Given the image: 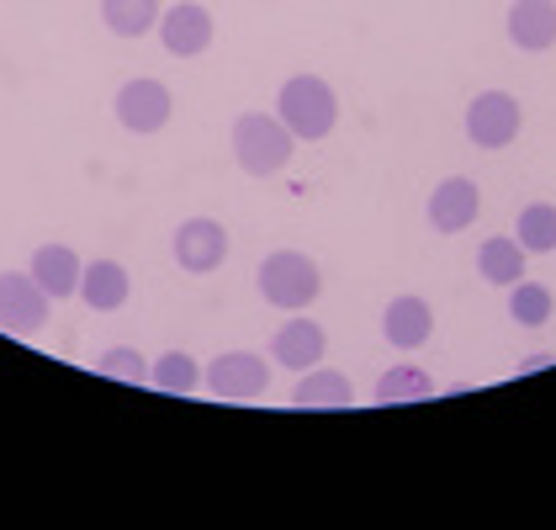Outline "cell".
Returning <instances> with one entry per match:
<instances>
[{
	"label": "cell",
	"instance_id": "7a4b0ae2",
	"mask_svg": "<svg viewBox=\"0 0 556 530\" xmlns=\"http://www.w3.org/2000/svg\"><path fill=\"white\" fill-rule=\"evenodd\" d=\"M292 149L298 138L276 112H244L233 123V160L244 176H281L292 165Z\"/></svg>",
	"mask_w": 556,
	"mask_h": 530
},
{
	"label": "cell",
	"instance_id": "8992f818",
	"mask_svg": "<svg viewBox=\"0 0 556 530\" xmlns=\"http://www.w3.org/2000/svg\"><path fill=\"white\" fill-rule=\"evenodd\" d=\"M48 308H53V298L33 281V270H0V329L5 335L48 329Z\"/></svg>",
	"mask_w": 556,
	"mask_h": 530
},
{
	"label": "cell",
	"instance_id": "ffe728a7",
	"mask_svg": "<svg viewBox=\"0 0 556 530\" xmlns=\"http://www.w3.org/2000/svg\"><path fill=\"white\" fill-rule=\"evenodd\" d=\"M556 308V298H552V287L546 281H514V292H509V318L519 324V329H541L546 318H552Z\"/></svg>",
	"mask_w": 556,
	"mask_h": 530
},
{
	"label": "cell",
	"instance_id": "d6986e66",
	"mask_svg": "<svg viewBox=\"0 0 556 530\" xmlns=\"http://www.w3.org/2000/svg\"><path fill=\"white\" fill-rule=\"evenodd\" d=\"M377 403H425V398H434V382H429V371H419V366H392V371H382L377 377Z\"/></svg>",
	"mask_w": 556,
	"mask_h": 530
},
{
	"label": "cell",
	"instance_id": "7402d4cb",
	"mask_svg": "<svg viewBox=\"0 0 556 530\" xmlns=\"http://www.w3.org/2000/svg\"><path fill=\"white\" fill-rule=\"evenodd\" d=\"M197 377H202V366H197V355L186 351H165L154 366H149V382L160 388V393H197Z\"/></svg>",
	"mask_w": 556,
	"mask_h": 530
},
{
	"label": "cell",
	"instance_id": "52a82bcc",
	"mask_svg": "<svg viewBox=\"0 0 556 530\" xmlns=\"http://www.w3.org/2000/svg\"><path fill=\"white\" fill-rule=\"evenodd\" d=\"M112 112H117V123H123L128 132H160L175 117V101L160 80L138 75V80H123V86H117Z\"/></svg>",
	"mask_w": 556,
	"mask_h": 530
},
{
	"label": "cell",
	"instance_id": "9a60e30c",
	"mask_svg": "<svg viewBox=\"0 0 556 530\" xmlns=\"http://www.w3.org/2000/svg\"><path fill=\"white\" fill-rule=\"evenodd\" d=\"M27 270H33V281L43 287L48 298H70V292H80V270L86 265H80V255L70 244H38Z\"/></svg>",
	"mask_w": 556,
	"mask_h": 530
},
{
	"label": "cell",
	"instance_id": "3957f363",
	"mask_svg": "<svg viewBox=\"0 0 556 530\" xmlns=\"http://www.w3.org/2000/svg\"><path fill=\"white\" fill-rule=\"evenodd\" d=\"M255 287H260V298H265L270 308L302 313L318 292H324V270H318L313 255H302V250H276V255L260 261Z\"/></svg>",
	"mask_w": 556,
	"mask_h": 530
},
{
	"label": "cell",
	"instance_id": "277c9868",
	"mask_svg": "<svg viewBox=\"0 0 556 530\" xmlns=\"http://www.w3.org/2000/svg\"><path fill=\"white\" fill-rule=\"evenodd\" d=\"M202 382H207V393L223 398V403H255V398H265V388H270V366H265V355H255V351H223L217 361L202 366Z\"/></svg>",
	"mask_w": 556,
	"mask_h": 530
},
{
	"label": "cell",
	"instance_id": "cb8c5ba5",
	"mask_svg": "<svg viewBox=\"0 0 556 530\" xmlns=\"http://www.w3.org/2000/svg\"><path fill=\"white\" fill-rule=\"evenodd\" d=\"M546 366H556V351L525 355V361H519V377H535V371H546Z\"/></svg>",
	"mask_w": 556,
	"mask_h": 530
},
{
	"label": "cell",
	"instance_id": "2e32d148",
	"mask_svg": "<svg viewBox=\"0 0 556 530\" xmlns=\"http://www.w3.org/2000/svg\"><path fill=\"white\" fill-rule=\"evenodd\" d=\"M525 261H530V250L519 244V239H488V244H477V276L488 281V287H514L519 276H525Z\"/></svg>",
	"mask_w": 556,
	"mask_h": 530
},
{
	"label": "cell",
	"instance_id": "8fae6325",
	"mask_svg": "<svg viewBox=\"0 0 556 530\" xmlns=\"http://www.w3.org/2000/svg\"><path fill=\"white\" fill-rule=\"evenodd\" d=\"M324 345H329L324 324H313V318H292V324H281V329L270 335V361H276V366H287V371H313V366L324 361Z\"/></svg>",
	"mask_w": 556,
	"mask_h": 530
},
{
	"label": "cell",
	"instance_id": "9c48e42d",
	"mask_svg": "<svg viewBox=\"0 0 556 530\" xmlns=\"http://www.w3.org/2000/svg\"><path fill=\"white\" fill-rule=\"evenodd\" d=\"M160 43L175 59H197L213 48V11L197 0H180L170 11H160Z\"/></svg>",
	"mask_w": 556,
	"mask_h": 530
},
{
	"label": "cell",
	"instance_id": "44dd1931",
	"mask_svg": "<svg viewBox=\"0 0 556 530\" xmlns=\"http://www.w3.org/2000/svg\"><path fill=\"white\" fill-rule=\"evenodd\" d=\"M514 239H519L530 255H552L556 250V202H530V207L519 213Z\"/></svg>",
	"mask_w": 556,
	"mask_h": 530
},
{
	"label": "cell",
	"instance_id": "603a6c76",
	"mask_svg": "<svg viewBox=\"0 0 556 530\" xmlns=\"http://www.w3.org/2000/svg\"><path fill=\"white\" fill-rule=\"evenodd\" d=\"M96 371H101V377H112V382H149V361L132 351V345L106 351L101 361H96Z\"/></svg>",
	"mask_w": 556,
	"mask_h": 530
},
{
	"label": "cell",
	"instance_id": "e0dca14e",
	"mask_svg": "<svg viewBox=\"0 0 556 530\" xmlns=\"http://www.w3.org/2000/svg\"><path fill=\"white\" fill-rule=\"evenodd\" d=\"M292 403L298 408H350L355 388H350L344 371H302V382L292 388Z\"/></svg>",
	"mask_w": 556,
	"mask_h": 530
},
{
	"label": "cell",
	"instance_id": "ac0fdd59",
	"mask_svg": "<svg viewBox=\"0 0 556 530\" xmlns=\"http://www.w3.org/2000/svg\"><path fill=\"white\" fill-rule=\"evenodd\" d=\"M101 22L117 38H143L160 22V0H101Z\"/></svg>",
	"mask_w": 556,
	"mask_h": 530
},
{
	"label": "cell",
	"instance_id": "6da1fadb",
	"mask_svg": "<svg viewBox=\"0 0 556 530\" xmlns=\"http://www.w3.org/2000/svg\"><path fill=\"white\" fill-rule=\"evenodd\" d=\"M276 117L292 128V138L302 143H324L334 123H340V96L324 75H292L281 96H276Z\"/></svg>",
	"mask_w": 556,
	"mask_h": 530
},
{
	"label": "cell",
	"instance_id": "5b68a950",
	"mask_svg": "<svg viewBox=\"0 0 556 530\" xmlns=\"http://www.w3.org/2000/svg\"><path fill=\"white\" fill-rule=\"evenodd\" d=\"M525 128V112H519V101H514L509 90H482V96H471L467 106V138L477 149H509L514 138Z\"/></svg>",
	"mask_w": 556,
	"mask_h": 530
},
{
	"label": "cell",
	"instance_id": "4fadbf2b",
	"mask_svg": "<svg viewBox=\"0 0 556 530\" xmlns=\"http://www.w3.org/2000/svg\"><path fill=\"white\" fill-rule=\"evenodd\" d=\"M90 313H117L132 298V276L123 261H90L80 270V292H75Z\"/></svg>",
	"mask_w": 556,
	"mask_h": 530
},
{
	"label": "cell",
	"instance_id": "30bf717a",
	"mask_svg": "<svg viewBox=\"0 0 556 530\" xmlns=\"http://www.w3.org/2000/svg\"><path fill=\"white\" fill-rule=\"evenodd\" d=\"M482 213V191L467 176H445L429 191V228L434 234H467Z\"/></svg>",
	"mask_w": 556,
	"mask_h": 530
},
{
	"label": "cell",
	"instance_id": "ba28073f",
	"mask_svg": "<svg viewBox=\"0 0 556 530\" xmlns=\"http://www.w3.org/2000/svg\"><path fill=\"white\" fill-rule=\"evenodd\" d=\"M228 261V228L217 218H186L175 228V265L186 276H213Z\"/></svg>",
	"mask_w": 556,
	"mask_h": 530
},
{
	"label": "cell",
	"instance_id": "5bb4252c",
	"mask_svg": "<svg viewBox=\"0 0 556 530\" xmlns=\"http://www.w3.org/2000/svg\"><path fill=\"white\" fill-rule=\"evenodd\" d=\"M504 27L519 53H546L556 48V0H514Z\"/></svg>",
	"mask_w": 556,
	"mask_h": 530
},
{
	"label": "cell",
	"instance_id": "7c38bea8",
	"mask_svg": "<svg viewBox=\"0 0 556 530\" xmlns=\"http://www.w3.org/2000/svg\"><path fill=\"white\" fill-rule=\"evenodd\" d=\"M382 335H387V345H397V351H419V345H429V335H434V308H429L425 298L403 292V298L387 303Z\"/></svg>",
	"mask_w": 556,
	"mask_h": 530
}]
</instances>
